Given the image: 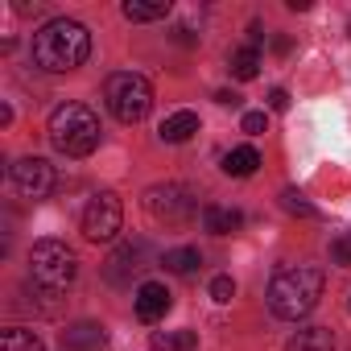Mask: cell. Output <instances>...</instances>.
Wrapping results in <instances>:
<instances>
[{
    "label": "cell",
    "instance_id": "obj_21",
    "mask_svg": "<svg viewBox=\"0 0 351 351\" xmlns=\"http://www.w3.org/2000/svg\"><path fill=\"white\" fill-rule=\"evenodd\" d=\"M330 265L351 269V232H339V236L330 240Z\"/></svg>",
    "mask_w": 351,
    "mask_h": 351
},
{
    "label": "cell",
    "instance_id": "obj_2",
    "mask_svg": "<svg viewBox=\"0 0 351 351\" xmlns=\"http://www.w3.org/2000/svg\"><path fill=\"white\" fill-rule=\"evenodd\" d=\"M322 285H326V277H322L318 265H289V269H281V273L269 281V310H273L277 318L298 322V318H306V314L318 306Z\"/></svg>",
    "mask_w": 351,
    "mask_h": 351
},
{
    "label": "cell",
    "instance_id": "obj_13",
    "mask_svg": "<svg viewBox=\"0 0 351 351\" xmlns=\"http://www.w3.org/2000/svg\"><path fill=\"white\" fill-rule=\"evenodd\" d=\"M157 132H161L165 145H182V141H191V136L199 132V116H195V112H173V116L161 120Z\"/></svg>",
    "mask_w": 351,
    "mask_h": 351
},
{
    "label": "cell",
    "instance_id": "obj_19",
    "mask_svg": "<svg viewBox=\"0 0 351 351\" xmlns=\"http://www.w3.org/2000/svg\"><path fill=\"white\" fill-rule=\"evenodd\" d=\"M0 351H46V347H42V339H38L34 330H25V326H9L5 335H0Z\"/></svg>",
    "mask_w": 351,
    "mask_h": 351
},
{
    "label": "cell",
    "instance_id": "obj_26",
    "mask_svg": "<svg viewBox=\"0 0 351 351\" xmlns=\"http://www.w3.org/2000/svg\"><path fill=\"white\" fill-rule=\"evenodd\" d=\"M215 99H219V104H223V108H240V95H236V91H219V95H215Z\"/></svg>",
    "mask_w": 351,
    "mask_h": 351
},
{
    "label": "cell",
    "instance_id": "obj_12",
    "mask_svg": "<svg viewBox=\"0 0 351 351\" xmlns=\"http://www.w3.org/2000/svg\"><path fill=\"white\" fill-rule=\"evenodd\" d=\"M62 347L66 351H104V326L95 322H75L62 330Z\"/></svg>",
    "mask_w": 351,
    "mask_h": 351
},
{
    "label": "cell",
    "instance_id": "obj_20",
    "mask_svg": "<svg viewBox=\"0 0 351 351\" xmlns=\"http://www.w3.org/2000/svg\"><path fill=\"white\" fill-rule=\"evenodd\" d=\"M199 343L195 330H157L153 335V351H191Z\"/></svg>",
    "mask_w": 351,
    "mask_h": 351
},
{
    "label": "cell",
    "instance_id": "obj_1",
    "mask_svg": "<svg viewBox=\"0 0 351 351\" xmlns=\"http://www.w3.org/2000/svg\"><path fill=\"white\" fill-rule=\"evenodd\" d=\"M29 54H34V66L62 75V71H75L91 58V34H87V25L71 21V17H54L34 34Z\"/></svg>",
    "mask_w": 351,
    "mask_h": 351
},
{
    "label": "cell",
    "instance_id": "obj_17",
    "mask_svg": "<svg viewBox=\"0 0 351 351\" xmlns=\"http://www.w3.org/2000/svg\"><path fill=\"white\" fill-rule=\"evenodd\" d=\"M228 66H232V75H236L240 83H248V79H256V75H261V50H252V46H240V50H232Z\"/></svg>",
    "mask_w": 351,
    "mask_h": 351
},
{
    "label": "cell",
    "instance_id": "obj_9",
    "mask_svg": "<svg viewBox=\"0 0 351 351\" xmlns=\"http://www.w3.org/2000/svg\"><path fill=\"white\" fill-rule=\"evenodd\" d=\"M141 269H149V244L145 240H124L112 256H108V281L112 285H132V277L141 273Z\"/></svg>",
    "mask_w": 351,
    "mask_h": 351
},
{
    "label": "cell",
    "instance_id": "obj_18",
    "mask_svg": "<svg viewBox=\"0 0 351 351\" xmlns=\"http://www.w3.org/2000/svg\"><path fill=\"white\" fill-rule=\"evenodd\" d=\"M161 265H165L169 273L186 277V273H195V269L203 265V256H199V248H169V252L161 256Z\"/></svg>",
    "mask_w": 351,
    "mask_h": 351
},
{
    "label": "cell",
    "instance_id": "obj_3",
    "mask_svg": "<svg viewBox=\"0 0 351 351\" xmlns=\"http://www.w3.org/2000/svg\"><path fill=\"white\" fill-rule=\"evenodd\" d=\"M50 145L66 157H87L99 149V116L87 104H58L50 112Z\"/></svg>",
    "mask_w": 351,
    "mask_h": 351
},
{
    "label": "cell",
    "instance_id": "obj_5",
    "mask_svg": "<svg viewBox=\"0 0 351 351\" xmlns=\"http://www.w3.org/2000/svg\"><path fill=\"white\" fill-rule=\"evenodd\" d=\"M104 99H108V112L120 120V124H141L153 108V87L145 75L136 71H120V75H108L104 83Z\"/></svg>",
    "mask_w": 351,
    "mask_h": 351
},
{
    "label": "cell",
    "instance_id": "obj_8",
    "mask_svg": "<svg viewBox=\"0 0 351 351\" xmlns=\"http://www.w3.org/2000/svg\"><path fill=\"white\" fill-rule=\"evenodd\" d=\"M9 178L25 199H46L54 191V165L46 157H21L9 165Z\"/></svg>",
    "mask_w": 351,
    "mask_h": 351
},
{
    "label": "cell",
    "instance_id": "obj_16",
    "mask_svg": "<svg viewBox=\"0 0 351 351\" xmlns=\"http://www.w3.org/2000/svg\"><path fill=\"white\" fill-rule=\"evenodd\" d=\"M120 13L128 21H161V17H169V0H124Z\"/></svg>",
    "mask_w": 351,
    "mask_h": 351
},
{
    "label": "cell",
    "instance_id": "obj_10",
    "mask_svg": "<svg viewBox=\"0 0 351 351\" xmlns=\"http://www.w3.org/2000/svg\"><path fill=\"white\" fill-rule=\"evenodd\" d=\"M132 306H136V318H141V322H157V318H165V310H169V289H165L161 281H145V285L136 289Z\"/></svg>",
    "mask_w": 351,
    "mask_h": 351
},
{
    "label": "cell",
    "instance_id": "obj_22",
    "mask_svg": "<svg viewBox=\"0 0 351 351\" xmlns=\"http://www.w3.org/2000/svg\"><path fill=\"white\" fill-rule=\"evenodd\" d=\"M281 207H285L289 215H306V219L314 215V207H310V203H306V199H302L298 191H285V195H281Z\"/></svg>",
    "mask_w": 351,
    "mask_h": 351
},
{
    "label": "cell",
    "instance_id": "obj_14",
    "mask_svg": "<svg viewBox=\"0 0 351 351\" xmlns=\"http://www.w3.org/2000/svg\"><path fill=\"white\" fill-rule=\"evenodd\" d=\"M256 169H261V153L252 145H240V149H232L223 157V173H228V178H252Z\"/></svg>",
    "mask_w": 351,
    "mask_h": 351
},
{
    "label": "cell",
    "instance_id": "obj_15",
    "mask_svg": "<svg viewBox=\"0 0 351 351\" xmlns=\"http://www.w3.org/2000/svg\"><path fill=\"white\" fill-rule=\"evenodd\" d=\"M285 351H335V335L326 326H306V330H298L289 339Z\"/></svg>",
    "mask_w": 351,
    "mask_h": 351
},
{
    "label": "cell",
    "instance_id": "obj_4",
    "mask_svg": "<svg viewBox=\"0 0 351 351\" xmlns=\"http://www.w3.org/2000/svg\"><path fill=\"white\" fill-rule=\"evenodd\" d=\"M75 277H79V261H75V252L62 240H38L34 244V252H29V281L42 293L58 298V293H66L75 285Z\"/></svg>",
    "mask_w": 351,
    "mask_h": 351
},
{
    "label": "cell",
    "instance_id": "obj_24",
    "mask_svg": "<svg viewBox=\"0 0 351 351\" xmlns=\"http://www.w3.org/2000/svg\"><path fill=\"white\" fill-rule=\"evenodd\" d=\"M265 124H269V116H265V112H244V132H248V136H261V132H265Z\"/></svg>",
    "mask_w": 351,
    "mask_h": 351
},
{
    "label": "cell",
    "instance_id": "obj_23",
    "mask_svg": "<svg viewBox=\"0 0 351 351\" xmlns=\"http://www.w3.org/2000/svg\"><path fill=\"white\" fill-rule=\"evenodd\" d=\"M211 298H215V302H232V298H236V281H232V277H215V281H211Z\"/></svg>",
    "mask_w": 351,
    "mask_h": 351
},
{
    "label": "cell",
    "instance_id": "obj_6",
    "mask_svg": "<svg viewBox=\"0 0 351 351\" xmlns=\"http://www.w3.org/2000/svg\"><path fill=\"white\" fill-rule=\"evenodd\" d=\"M141 203H145L149 219H157V223H186L195 211H203L199 199H195V191L182 186V182H157V186L145 191Z\"/></svg>",
    "mask_w": 351,
    "mask_h": 351
},
{
    "label": "cell",
    "instance_id": "obj_11",
    "mask_svg": "<svg viewBox=\"0 0 351 351\" xmlns=\"http://www.w3.org/2000/svg\"><path fill=\"white\" fill-rule=\"evenodd\" d=\"M199 219H203V232H211V236H232L244 223V215L236 207H219V203H203Z\"/></svg>",
    "mask_w": 351,
    "mask_h": 351
},
{
    "label": "cell",
    "instance_id": "obj_25",
    "mask_svg": "<svg viewBox=\"0 0 351 351\" xmlns=\"http://www.w3.org/2000/svg\"><path fill=\"white\" fill-rule=\"evenodd\" d=\"M269 108H273V112H285V108H289V91L273 87V91H269Z\"/></svg>",
    "mask_w": 351,
    "mask_h": 351
},
{
    "label": "cell",
    "instance_id": "obj_7",
    "mask_svg": "<svg viewBox=\"0 0 351 351\" xmlns=\"http://www.w3.org/2000/svg\"><path fill=\"white\" fill-rule=\"evenodd\" d=\"M124 228V207L112 191H99L87 207H83V236L91 244H112Z\"/></svg>",
    "mask_w": 351,
    "mask_h": 351
}]
</instances>
